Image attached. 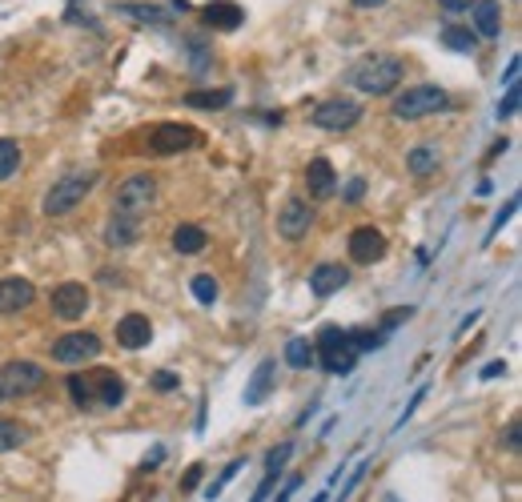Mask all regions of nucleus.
<instances>
[{"label": "nucleus", "instance_id": "nucleus-1", "mask_svg": "<svg viewBox=\"0 0 522 502\" xmlns=\"http://www.w3.org/2000/svg\"><path fill=\"white\" fill-rule=\"evenodd\" d=\"M358 350L350 342V330H337V325H326L313 342V362L321 366L326 374H350L358 366Z\"/></svg>", "mask_w": 522, "mask_h": 502}, {"label": "nucleus", "instance_id": "nucleus-38", "mask_svg": "<svg viewBox=\"0 0 522 502\" xmlns=\"http://www.w3.org/2000/svg\"><path fill=\"white\" fill-rule=\"evenodd\" d=\"M201 474H205V466H201V462H193V466L185 470V478H181V490H197Z\"/></svg>", "mask_w": 522, "mask_h": 502}, {"label": "nucleus", "instance_id": "nucleus-33", "mask_svg": "<svg viewBox=\"0 0 522 502\" xmlns=\"http://www.w3.org/2000/svg\"><path fill=\"white\" fill-rule=\"evenodd\" d=\"M289 454H294V446H289V442L273 446V450H269V458H265V474H281V466H286V462H289Z\"/></svg>", "mask_w": 522, "mask_h": 502}, {"label": "nucleus", "instance_id": "nucleus-2", "mask_svg": "<svg viewBox=\"0 0 522 502\" xmlns=\"http://www.w3.org/2000/svg\"><path fill=\"white\" fill-rule=\"evenodd\" d=\"M353 85L366 97H385L402 85V61L398 57H369L353 69Z\"/></svg>", "mask_w": 522, "mask_h": 502}, {"label": "nucleus", "instance_id": "nucleus-19", "mask_svg": "<svg viewBox=\"0 0 522 502\" xmlns=\"http://www.w3.org/2000/svg\"><path fill=\"white\" fill-rule=\"evenodd\" d=\"M137 237H141V218H128V213H112L109 229H104V242H109L112 250H125V245H133Z\"/></svg>", "mask_w": 522, "mask_h": 502}, {"label": "nucleus", "instance_id": "nucleus-30", "mask_svg": "<svg viewBox=\"0 0 522 502\" xmlns=\"http://www.w3.org/2000/svg\"><path fill=\"white\" fill-rule=\"evenodd\" d=\"M24 430L16 426V422H8V418H0V454H8V450H16V446L24 442Z\"/></svg>", "mask_w": 522, "mask_h": 502}, {"label": "nucleus", "instance_id": "nucleus-45", "mask_svg": "<svg viewBox=\"0 0 522 502\" xmlns=\"http://www.w3.org/2000/svg\"><path fill=\"white\" fill-rule=\"evenodd\" d=\"M498 374H506V366H502V362H490V366H482V378H498Z\"/></svg>", "mask_w": 522, "mask_h": 502}, {"label": "nucleus", "instance_id": "nucleus-16", "mask_svg": "<svg viewBox=\"0 0 522 502\" xmlns=\"http://www.w3.org/2000/svg\"><path fill=\"white\" fill-rule=\"evenodd\" d=\"M149 338H153V325H149V317L145 314H125L117 322V342L125 350H141V346H149Z\"/></svg>", "mask_w": 522, "mask_h": 502}, {"label": "nucleus", "instance_id": "nucleus-50", "mask_svg": "<svg viewBox=\"0 0 522 502\" xmlns=\"http://www.w3.org/2000/svg\"><path fill=\"white\" fill-rule=\"evenodd\" d=\"M0 402H4V390H0Z\"/></svg>", "mask_w": 522, "mask_h": 502}, {"label": "nucleus", "instance_id": "nucleus-27", "mask_svg": "<svg viewBox=\"0 0 522 502\" xmlns=\"http://www.w3.org/2000/svg\"><path fill=\"white\" fill-rule=\"evenodd\" d=\"M21 169V145L12 137H0V181Z\"/></svg>", "mask_w": 522, "mask_h": 502}, {"label": "nucleus", "instance_id": "nucleus-35", "mask_svg": "<svg viewBox=\"0 0 522 502\" xmlns=\"http://www.w3.org/2000/svg\"><path fill=\"white\" fill-rule=\"evenodd\" d=\"M241 466H245V462H241V458H237V462H229V466H225V470H221V478H217V482H213V486H209V490H205V494H209V498H217V494H221V490H225V486H229V482H233V474H237V470H241Z\"/></svg>", "mask_w": 522, "mask_h": 502}, {"label": "nucleus", "instance_id": "nucleus-11", "mask_svg": "<svg viewBox=\"0 0 522 502\" xmlns=\"http://www.w3.org/2000/svg\"><path fill=\"white\" fill-rule=\"evenodd\" d=\"M85 309H88V285L64 282L53 290V314L61 322H77V317H85Z\"/></svg>", "mask_w": 522, "mask_h": 502}, {"label": "nucleus", "instance_id": "nucleus-6", "mask_svg": "<svg viewBox=\"0 0 522 502\" xmlns=\"http://www.w3.org/2000/svg\"><path fill=\"white\" fill-rule=\"evenodd\" d=\"M157 202V181L149 173H133V177L120 181L117 189V213H128V218H141L149 205Z\"/></svg>", "mask_w": 522, "mask_h": 502}, {"label": "nucleus", "instance_id": "nucleus-8", "mask_svg": "<svg viewBox=\"0 0 522 502\" xmlns=\"http://www.w3.org/2000/svg\"><path fill=\"white\" fill-rule=\"evenodd\" d=\"M96 354H101V338H96V333H85V330L64 333V338H56V342H53V358H56L61 366L93 362Z\"/></svg>", "mask_w": 522, "mask_h": 502}, {"label": "nucleus", "instance_id": "nucleus-25", "mask_svg": "<svg viewBox=\"0 0 522 502\" xmlns=\"http://www.w3.org/2000/svg\"><path fill=\"white\" fill-rule=\"evenodd\" d=\"M286 366H294V370H310V366H313V342L310 338H289Z\"/></svg>", "mask_w": 522, "mask_h": 502}, {"label": "nucleus", "instance_id": "nucleus-22", "mask_svg": "<svg viewBox=\"0 0 522 502\" xmlns=\"http://www.w3.org/2000/svg\"><path fill=\"white\" fill-rule=\"evenodd\" d=\"M438 161H442L438 145H414L406 153V169L414 173V177H430V173L438 169Z\"/></svg>", "mask_w": 522, "mask_h": 502}, {"label": "nucleus", "instance_id": "nucleus-42", "mask_svg": "<svg viewBox=\"0 0 522 502\" xmlns=\"http://www.w3.org/2000/svg\"><path fill=\"white\" fill-rule=\"evenodd\" d=\"M514 210H518V202H514V197H510V202H506V205H502V213H498V218H494V234H498V229H502V226H506V221H510V218H514Z\"/></svg>", "mask_w": 522, "mask_h": 502}, {"label": "nucleus", "instance_id": "nucleus-12", "mask_svg": "<svg viewBox=\"0 0 522 502\" xmlns=\"http://www.w3.org/2000/svg\"><path fill=\"white\" fill-rule=\"evenodd\" d=\"M350 258L358 261V266H374V261L385 258V237L377 234L374 226H361L350 234Z\"/></svg>", "mask_w": 522, "mask_h": 502}, {"label": "nucleus", "instance_id": "nucleus-7", "mask_svg": "<svg viewBox=\"0 0 522 502\" xmlns=\"http://www.w3.org/2000/svg\"><path fill=\"white\" fill-rule=\"evenodd\" d=\"M45 386V370L37 362H8L0 366V390L4 398H29Z\"/></svg>", "mask_w": 522, "mask_h": 502}, {"label": "nucleus", "instance_id": "nucleus-24", "mask_svg": "<svg viewBox=\"0 0 522 502\" xmlns=\"http://www.w3.org/2000/svg\"><path fill=\"white\" fill-rule=\"evenodd\" d=\"M233 101V89H201V93H189L185 105L193 109H225Z\"/></svg>", "mask_w": 522, "mask_h": 502}, {"label": "nucleus", "instance_id": "nucleus-13", "mask_svg": "<svg viewBox=\"0 0 522 502\" xmlns=\"http://www.w3.org/2000/svg\"><path fill=\"white\" fill-rule=\"evenodd\" d=\"M37 290H32L29 277H4L0 282V314H21V309L32 306Z\"/></svg>", "mask_w": 522, "mask_h": 502}, {"label": "nucleus", "instance_id": "nucleus-37", "mask_svg": "<svg viewBox=\"0 0 522 502\" xmlns=\"http://www.w3.org/2000/svg\"><path fill=\"white\" fill-rule=\"evenodd\" d=\"M273 486H278V474H265L261 482H257V490H253V498H249V502H265L273 494Z\"/></svg>", "mask_w": 522, "mask_h": 502}, {"label": "nucleus", "instance_id": "nucleus-44", "mask_svg": "<svg viewBox=\"0 0 522 502\" xmlns=\"http://www.w3.org/2000/svg\"><path fill=\"white\" fill-rule=\"evenodd\" d=\"M297 482H302V478L294 474V478H289V482H286V490H281V494H278V498H273V502H289V494L297 490Z\"/></svg>", "mask_w": 522, "mask_h": 502}, {"label": "nucleus", "instance_id": "nucleus-23", "mask_svg": "<svg viewBox=\"0 0 522 502\" xmlns=\"http://www.w3.org/2000/svg\"><path fill=\"white\" fill-rule=\"evenodd\" d=\"M209 245V234L201 226H193V221H185V226L173 229V250L177 253H201Z\"/></svg>", "mask_w": 522, "mask_h": 502}, {"label": "nucleus", "instance_id": "nucleus-31", "mask_svg": "<svg viewBox=\"0 0 522 502\" xmlns=\"http://www.w3.org/2000/svg\"><path fill=\"white\" fill-rule=\"evenodd\" d=\"M125 17H137V21H149V25H169V12L165 9H145V4H125Z\"/></svg>", "mask_w": 522, "mask_h": 502}, {"label": "nucleus", "instance_id": "nucleus-47", "mask_svg": "<svg viewBox=\"0 0 522 502\" xmlns=\"http://www.w3.org/2000/svg\"><path fill=\"white\" fill-rule=\"evenodd\" d=\"M169 12H189V0H169Z\"/></svg>", "mask_w": 522, "mask_h": 502}, {"label": "nucleus", "instance_id": "nucleus-29", "mask_svg": "<svg viewBox=\"0 0 522 502\" xmlns=\"http://www.w3.org/2000/svg\"><path fill=\"white\" fill-rule=\"evenodd\" d=\"M189 290H193V298L201 301V306H213L217 301V293H221V285H217V277H209V274H197L189 282Z\"/></svg>", "mask_w": 522, "mask_h": 502}, {"label": "nucleus", "instance_id": "nucleus-36", "mask_svg": "<svg viewBox=\"0 0 522 502\" xmlns=\"http://www.w3.org/2000/svg\"><path fill=\"white\" fill-rule=\"evenodd\" d=\"M406 317H414V309H410V306H398V309H390V314L382 317V325H385V330H394V325H402Z\"/></svg>", "mask_w": 522, "mask_h": 502}, {"label": "nucleus", "instance_id": "nucleus-39", "mask_svg": "<svg viewBox=\"0 0 522 502\" xmlns=\"http://www.w3.org/2000/svg\"><path fill=\"white\" fill-rule=\"evenodd\" d=\"M361 197H366V181H361V177H353L350 185H345V202H350V205H358Z\"/></svg>", "mask_w": 522, "mask_h": 502}, {"label": "nucleus", "instance_id": "nucleus-28", "mask_svg": "<svg viewBox=\"0 0 522 502\" xmlns=\"http://www.w3.org/2000/svg\"><path fill=\"white\" fill-rule=\"evenodd\" d=\"M474 41H478V37H474L470 29H458V25L442 29V45H446V49H454V53H470Z\"/></svg>", "mask_w": 522, "mask_h": 502}, {"label": "nucleus", "instance_id": "nucleus-5", "mask_svg": "<svg viewBox=\"0 0 522 502\" xmlns=\"http://www.w3.org/2000/svg\"><path fill=\"white\" fill-rule=\"evenodd\" d=\"M310 121H313V129L345 133V129H353V125L361 121V105L358 101H350V97H329V101H321V105L313 109Z\"/></svg>", "mask_w": 522, "mask_h": 502}, {"label": "nucleus", "instance_id": "nucleus-10", "mask_svg": "<svg viewBox=\"0 0 522 502\" xmlns=\"http://www.w3.org/2000/svg\"><path fill=\"white\" fill-rule=\"evenodd\" d=\"M193 145H197V133H193L189 125L165 121V125H157V129L149 133V149L153 153H161V157L181 153V149H193Z\"/></svg>", "mask_w": 522, "mask_h": 502}, {"label": "nucleus", "instance_id": "nucleus-3", "mask_svg": "<svg viewBox=\"0 0 522 502\" xmlns=\"http://www.w3.org/2000/svg\"><path fill=\"white\" fill-rule=\"evenodd\" d=\"M442 109H450V97L438 85H414V89H406L402 97H394V117H398V121H418V117L442 113Z\"/></svg>", "mask_w": 522, "mask_h": 502}, {"label": "nucleus", "instance_id": "nucleus-9", "mask_svg": "<svg viewBox=\"0 0 522 502\" xmlns=\"http://www.w3.org/2000/svg\"><path fill=\"white\" fill-rule=\"evenodd\" d=\"M310 229H313V205L302 202V197H289L278 213V234L286 237V242H302Z\"/></svg>", "mask_w": 522, "mask_h": 502}, {"label": "nucleus", "instance_id": "nucleus-21", "mask_svg": "<svg viewBox=\"0 0 522 502\" xmlns=\"http://www.w3.org/2000/svg\"><path fill=\"white\" fill-rule=\"evenodd\" d=\"M273 374H278V362H261L253 370V378H249V390H245V406H261L265 398H269V390H273Z\"/></svg>", "mask_w": 522, "mask_h": 502}, {"label": "nucleus", "instance_id": "nucleus-17", "mask_svg": "<svg viewBox=\"0 0 522 502\" xmlns=\"http://www.w3.org/2000/svg\"><path fill=\"white\" fill-rule=\"evenodd\" d=\"M88 382H93L96 406H120V402H125V382H120V374L96 370V374H88Z\"/></svg>", "mask_w": 522, "mask_h": 502}, {"label": "nucleus", "instance_id": "nucleus-32", "mask_svg": "<svg viewBox=\"0 0 522 502\" xmlns=\"http://www.w3.org/2000/svg\"><path fill=\"white\" fill-rule=\"evenodd\" d=\"M350 342H353V350H358V354H374V350L382 346V333H374V330H350Z\"/></svg>", "mask_w": 522, "mask_h": 502}, {"label": "nucleus", "instance_id": "nucleus-4", "mask_svg": "<svg viewBox=\"0 0 522 502\" xmlns=\"http://www.w3.org/2000/svg\"><path fill=\"white\" fill-rule=\"evenodd\" d=\"M93 185H96V173L93 169H80V173H69V177H61L53 189H48L45 213H48V218H61V213L77 210V205L88 197V189H93Z\"/></svg>", "mask_w": 522, "mask_h": 502}, {"label": "nucleus", "instance_id": "nucleus-26", "mask_svg": "<svg viewBox=\"0 0 522 502\" xmlns=\"http://www.w3.org/2000/svg\"><path fill=\"white\" fill-rule=\"evenodd\" d=\"M64 386H69L72 402H77L80 410H93V406H96V398H93V382H88V374H72V378L64 382Z\"/></svg>", "mask_w": 522, "mask_h": 502}, {"label": "nucleus", "instance_id": "nucleus-43", "mask_svg": "<svg viewBox=\"0 0 522 502\" xmlns=\"http://www.w3.org/2000/svg\"><path fill=\"white\" fill-rule=\"evenodd\" d=\"M438 4H442V12H466L474 0H438Z\"/></svg>", "mask_w": 522, "mask_h": 502}, {"label": "nucleus", "instance_id": "nucleus-46", "mask_svg": "<svg viewBox=\"0 0 522 502\" xmlns=\"http://www.w3.org/2000/svg\"><path fill=\"white\" fill-rule=\"evenodd\" d=\"M514 81H518V57L506 65V85H514Z\"/></svg>", "mask_w": 522, "mask_h": 502}, {"label": "nucleus", "instance_id": "nucleus-20", "mask_svg": "<svg viewBox=\"0 0 522 502\" xmlns=\"http://www.w3.org/2000/svg\"><path fill=\"white\" fill-rule=\"evenodd\" d=\"M201 21H205L209 29H225V33H229V29H237L241 21H245V12H241L233 0H213L209 9H201Z\"/></svg>", "mask_w": 522, "mask_h": 502}, {"label": "nucleus", "instance_id": "nucleus-18", "mask_svg": "<svg viewBox=\"0 0 522 502\" xmlns=\"http://www.w3.org/2000/svg\"><path fill=\"white\" fill-rule=\"evenodd\" d=\"M470 12H474V33L478 37L490 41V37L502 33V9H498V0H474Z\"/></svg>", "mask_w": 522, "mask_h": 502}, {"label": "nucleus", "instance_id": "nucleus-14", "mask_svg": "<svg viewBox=\"0 0 522 502\" xmlns=\"http://www.w3.org/2000/svg\"><path fill=\"white\" fill-rule=\"evenodd\" d=\"M305 189H310L313 202H326V197H334L337 173H334V165H329L326 157H313V161H310V169H305Z\"/></svg>", "mask_w": 522, "mask_h": 502}, {"label": "nucleus", "instance_id": "nucleus-34", "mask_svg": "<svg viewBox=\"0 0 522 502\" xmlns=\"http://www.w3.org/2000/svg\"><path fill=\"white\" fill-rule=\"evenodd\" d=\"M149 386L157 390V394H173V390L181 386V378H177L173 370H157V374H153V378H149Z\"/></svg>", "mask_w": 522, "mask_h": 502}, {"label": "nucleus", "instance_id": "nucleus-41", "mask_svg": "<svg viewBox=\"0 0 522 502\" xmlns=\"http://www.w3.org/2000/svg\"><path fill=\"white\" fill-rule=\"evenodd\" d=\"M514 109H518V89L510 85V89H506V101L498 105V117H514Z\"/></svg>", "mask_w": 522, "mask_h": 502}, {"label": "nucleus", "instance_id": "nucleus-40", "mask_svg": "<svg viewBox=\"0 0 522 502\" xmlns=\"http://www.w3.org/2000/svg\"><path fill=\"white\" fill-rule=\"evenodd\" d=\"M518 438H522V422L514 418L510 426H506V450H510V454H518Z\"/></svg>", "mask_w": 522, "mask_h": 502}, {"label": "nucleus", "instance_id": "nucleus-49", "mask_svg": "<svg viewBox=\"0 0 522 502\" xmlns=\"http://www.w3.org/2000/svg\"><path fill=\"white\" fill-rule=\"evenodd\" d=\"M313 502H326V494H318V498H313Z\"/></svg>", "mask_w": 522, "mask_h": 502}, {"label": "nucleus", "instance_id": "nucleus-48", "mask_svg": "<svg viewBox=\"0 0 522 502\" xmlns=\"http://www.w3.org/2000/svg\"><path fill=\"white\" fill-rule=\"evenodd\" d=\"M358 9H377V4H385V0H353Z\"/></svg>", "mask_w": 522, "mask_h": 502}, {"label": "nucleus", "instance_id": "nucleus-15", "mask_svg": "<svg viewBox=\"0 0 522 502\" xmlns=\"http://www.w3.org/2000/svg\"><path fill=\"white\" fill-rule=\"evenodd\" d=\"M345 282H350V269L334 266V261H321V266H313V274H310V290L318 293V298H329V293H337Z\"/></svg>", "mask_w": 522, "mask_h": 502}]
</instances>
